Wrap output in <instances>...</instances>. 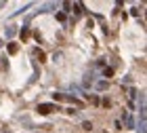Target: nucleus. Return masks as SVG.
Returning a JSON list of instances; mask_svg holds the SVG:
<instances>
[{
  "label": "nucleus",
  "instance_id": "1",
  "mask_svg": "<svg viewBox=\"0 0 147 133\" xmlns=\"http://www.w3.org/2000/svg\"><path fill=\"white\" fill-rule=\"evenodd\" d=\"M38 112L40 114H53V112H59L57 104H38Z\"/></svg>",
  "mask_w": 147,
  "mask_h": 133
},
{
  "label": "nucleus",
  "instance_id": "2",
  "mask_svg": "<svg viewBox=\"0 0 147 133\" xmlns=\"http://www.w3.org/2000/svg\"><path fill=\"white\" fill-rule=\"evenodd\" d=\"M92 87H95L97 91H105V89L109 87V83H107V80L103 78V80H95V85H92Z\"/></svg>",
  "mask_w": 147,
  "mask_h": 133
},
{
  "label": "nucleus",
  "instance_id": "3",
  "mask_svg": "<svg viewBox=\"0 0 147 133\" xmlns=\"http://www.w3.org/2000/svg\"><path fill=\"white\" fill-rule=\"evenodd\" d=\"M15 34H17V28H15V25H9V28H6V32H4L6 40H11V38H15Z\"/></svg>",
  "mask_w": 147,
  "mask_h": 133
},
{
  "label": "nucleus",
  "instance_id": "4",
  "mask_svg": "<svg viewBox=\"0 0 147 133\" xmlns=\"http://www.w3.org/2000/svg\"><path fill=\"white\" fill-rule=\"evenodd\" d=\"M82 85H84V87H92V85H95V74H86Z\"/></svg>",
  "mask_w": 147,
  "mask_h": 133
},
{
  "label": "nucleus",
  "instance_id": "5",
  "mask_svg": "<svg viewBox=\"0 0 147 133\" xmlns=\"http://www.w3.org/2000/svg\"><path fill=\"white\" fill-rule=\"evenodd\" d=\"M137 95H139V93H137V89H130V91H128V102H130V106L135 104V99H137Z\"/></svg>",
  "mask_w": 147,
  "mask_h": 133
},
{
  "label": "nucleus",
  "instance_id": "6",
  "mask_svg": "<svg viewBox=\"0 0 147 133\" xmlns=\"http://www.w3.org/2000/svg\"><path fill=\"white\" fill-rule=\"evenodd\" d=\"M63 99H67V102H71L74 106H82V102H80L78 97H71V95H63Z\"/></svg>",
  "mask_w": 147,
  "mask_h": 133
},
{
  "label": "nucleus",
  "instance_id": "7",
  "mask_svg": "<svg viewBox=\"0 0 147 133\" xmlns=\"http://www.w3.org/2000/svg\"><path fill=\"white\" fill-rule=\"evenodd\" d=\"M124 121H126V127H128V129L135 127V121H132V116H130V114H124Z\"/></svg>",
  "mask_w": 147,
  "mask_h": 133
},
{
  "label": "nucleus",
  "instance_id": "8",
  "mask_svg": "<svg viewBox=\"0 0 147 133\" xmlns=\"http://www.w3.org/2000/svg\"><path fill=\"white\" fill-rule=\"evenodd\" d=\"M139 133H145V116H139Z\"/></svg>",
  "mask_w": 147,
  "mask_h": 133
},
{
  "label": "nucleus",
  "instance_id": "9",
  "mask_svg": "<svg viewBox=\"0 0 147 133\" xmlns=\"http://www.w3.org/2000/svg\"><path fill=\"white\" fill-rule=\"evenodd\" d=\"M30 6H32V2H30V4H25V6H23V9H19V11H15V13H13V15H11V17H17V15H21V13H25V11H28V9H30Z\"/></svg>",
  "mask_w": 147,
  "mask_h": 133
},
{
  "label": "nucleus",
  "instance_id": "10",
  "mask_svg": "<svg viewBox=\"0 0 147 133\" xmlns=\"http://www.w3.org/2000/svg\"><path fill=\"white\" fill-rule=\"evenodd\" d=\"M19 34H21V38H28L30 36V28H28V25H23V30L19 32Z\"/></svg>",
  "mask_w": 147,
  "mask_h": 133
},
{
  "label": "nucleus",
  "instance_id": "11",
  "mask_svg": "<svg viewBox=\"0 0 147 133\" xmlns=\"http://www.w3.org/2000/svg\"><path fill=\"white\" fill-rule=\"evenodd\" d=\"M17 51H19V49H17V44H15V42H11V44H9V53H11V55H15Z\"/></svg>",
  "mask_w": 147,
  "mask_h": 133
},
{
  "label": "nucleus",
  "instance_id": "12",
  "mask_svg": "<svg viewBox=\"0 0 147 133\" xmlns=\"http://www.w3.org/2000/svg\"><path fill=\"white\" fill-rule=\"evenodd\" d=\"M111 74H113V70H111V68H103V76H105V78H109Z\"/></svg>",
  "mask_w": 147,
  "mask_h": 133
},
{
  "label": "nucleus",
  "instance_id": "13",
  "mask_svg": "<svg viewBox=\"0 0 147 133\" xmlns=\"http://www.w3.org/2000/svg\"><path fill=\"white\" fill-rule=\"evenodd\" d=\"M82 127H84L86 131H90V129H92V123H88V121H84V123H82Z\"/></svg>",
  "mask_w": 147,
  "mask_h": 133
},
{
  "label": "nucleus",
  "instance_id": "14",
  "mask_svg": "<svg viewBox=\"0 0 147 133\" xmlns=\"http://www.w3.org/2000/svg\"><path fill=\"white\" fill-rule=\"evenodd\" d=\"M53 97H55V102H63V93H55Z\"/></svg>",
  "mask_w": 147,
  "mask_h": 133
},
{
  "label": "nucleus",
  "instance_id": "15",
  "mask_svg": "<svg viewBox=\"0 0 147 133\" xmlns=\"http://www.w3.org/2000/svg\"><path fill=\"white\" fill-rule=\"evenodd\" d=\"M61 6H63V9H65V13H69V9H71V2H63Z\"/></svg>",
  "mask_w": 147,
  "mask_h": 133
},
{
  "label": "nucleus",
  "instance_id": "16",
  "mask_svg": "<svg viewBox=\"0 0 147 133\" xmlns=\"http://www.w3.org/2000/svg\"><path fill=\"white\" fill-rule=\"evenodd\" d=\"M4 133H9V131H4Z\"/></svg>",
  "mask_w": 147,
  "mask_h": 133
}]
</instances>
